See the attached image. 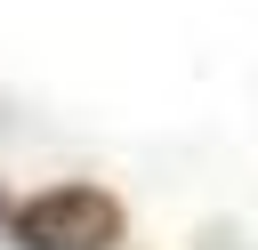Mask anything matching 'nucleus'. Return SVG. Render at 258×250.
<instances>
[{"label": "nucleus", "mask_w": 258, "mask_h": 250, "mask_svg": "<svg viewBox=\"0 0 258 250\" xmlns=\"http://www.w3.org/2000/svg\"><path fill=\"white\" fill-rule=\"evenodd\" d=\"M8 250H129V210L97 177H56L8 210Z\"/></svg>", "instance_id": "f257e3e1"}, {"label": "nucleus", "mask_w": 258, "mask_h": 250, "mask_svg": "<svg viewBox=\"0 0 258 250\" xmlns=\"http://www.w3.org/2000/svg\"><path fill=\"white\" fill-rule=\"evenodd\" d=\"M202 250H242V234H234L226 218H210V226H202Z\"/></svg>", "instance_id": "f03ea898"}, {"label": "nucleus", "mask_w": 258, "mask_h": 250, "mask_svg": "<svg viewBox=\"0 0 258 250\" xmlns=\"http://www.w3.org/2000/svg\"><path fill=\"white\" fill-rule=\"evenodd\" d=\"M8 210H16V194H8V185H0V226H8Z\"/></svg>", "instance_id": "7ed1b4c3"}]
</instances>
